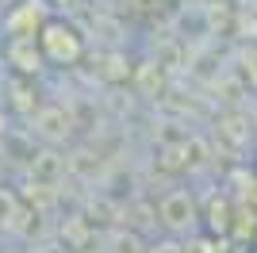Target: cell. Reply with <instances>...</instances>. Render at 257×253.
I'll list each match as a JSON object with an SVG mask.
<instances>
[{
    "label": "cell",
    "instance_id": "5",
    "mask_svg": "<svg viewBox=\"0 0 257 253\" xmlns=\"http://www.w3.org/2000/svg\"><path fill=\"white\" fill-rule=\"evenodd\" d=\"M146 253H188V242H184V238H173V234H165V238H158V242L146 245Z\"/></svg>",
    "mask_w": 257,
    "mask_h": 253
},
{
    "label": "cell",
    "instance_id": "2",
    "mask_svg": "<svg viewBox=\"0 0 257 253\" xmlns=\"http://www.w3.org/2000/svg\"><path fill=\"white\" fill-rule=\"evenodd\" d=\"M39 46H43V58L54 65H77L85 58V39L65 20H46L39 31Z\"/></svg>",
    "mask_w": 257,
    "mask_h": 253
},
{
    "label": "cell",
    "instance_id": "6",
    "mask_svg": "<svg viewBox=\"0 0 257 253\" xmlns=\"http://www.w3.org/2000/svg\"><path fill=\"white\" fill-rule=\"evenodd\" d=\"M246 54L253 58V65H246V81H249V88L257 92V46H253V50H246Z\"/></svg>",
    "mask_w": 257,
    "mask_h": 253
},
{
    "label": "cell",
    "instance_id": "1",
    "mask_svg": "<svg viewBox=\"0 0 257 253\" xmlns=\"http://www.w3.org/2000/svg\"><path fill=\"white\" fill-rule=\"evenodd\" d=\"M158 226L173 238H192L204 230V215H200V200L192 188H169L158 200Z\"/></svg>",
    "mask_w": 257,
    "mask_h": 253
},
{
    "label": "cell",
    "instance_id": "7",
    "mask_svg": "<svg viewBox=\"0 0 257 253\" xmlns=\"http://www.w3.org/2000/svg\"><path fill=\"white\" fill-rule=\"evenodd\" d=\"M253 123H257V104H253Z\"/></svg>",
    "mask_w": 257,
    "mask_h": 253
},
{
    "label": "cell",
    "instance_id": "4",
    "mask_svg": "<svg viewBox=\"0 0 257 253\" xmlns=\"http://www.w3.org/2000/svg\"><path fill=\"white\" fill-rule=\"evenodd\" d=\"M188 253H238V249H234V238H230V234L200 230V234L188 238Z\"/></svg>",
    "mask_w": 257,
    "mask_h": 253
},
{
    "label": "cell",
    "instance_id": "3",
    "mask_svg": "<svg viewBox=\"0 0 257 253\" xmlns=\"http://www.w3.org/2000/svg\"><path fill=\"white\" fill-rule=\"evenodd\" d=\"M200 215H204V230L211 234H230L234 226V196L223 188H215L207 196V203H200Z\"/></svg>",
    "mask_w": 257,
    "mask_h": 253
}]
</instances>
